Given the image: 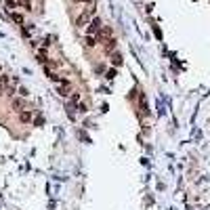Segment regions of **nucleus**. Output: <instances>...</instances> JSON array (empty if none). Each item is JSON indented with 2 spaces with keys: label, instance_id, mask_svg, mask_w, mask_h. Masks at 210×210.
Masks as SVG:
<instances>
[{
  "label": "nucleus",
  "instance_id": "obj_1",
  "mask_svg": "<svg viewBox=\"0 0 210 210\" xmlns=\"http://www.w3.org/2000/svg\"><path fill=\"white\" fill-rule=\"evenodd\" d=\"M92 15H95V8H86V11H84V13L76 19V25H78V28L88 25V23H91V19H92Z\"/></svg>",
  "mask_w": 210,
  "mask_h": 210
},
{
  "label": "nucleus",
  "instance_id": "obj_2",
  "mask_svg": "<svg viewBox=\"0 0 210 210\" xmlns=\"http://www.w3.org/2000/svg\"><path fill=\"white\" fill-rule=\"evenodd\" d=\"M101 28H103V23H101V19H99V17L91 19V23H88V29H86V36H97L99 32H101Z\"/></svg>",
  "mask_w": 210,
  "mask_h": 210
},
{
  "label": "nucleus",
  "instance_id": "obj_3",
  "mask_svg": "<svg viewBox=\"0 0 210 210\" xmlns=\"http://www.w3.org/2000/svg\"><path fill=\"white\" fill-rule=\"evenodd\" d=\"M57 92H59L61 97H70V80H65V82L57 84Z\"/></svg>",
  "mask_w": 210,
  "mask_h": 210
},
{
  "label": "nucleus",
  "instance_id": "obj_4",
  "mask_svg": "<svg viewBox=\"0 0 210 210\" xmlns=\"http://www.w3.org/2000/svg\"><path fill=\"white\" fill-rule=\"evenodd\" d=\"M13 109H15L17 113L23 112V109H25V101H23V99H17V97H15V99H13Z\"/></svg>",
  "mask_w": 210,
  "mask_h": 210
},
{
  "label": "nucleus",
  "instance_id": "obj_5",
  "mask_svg": "<svg viewBox=\"0 0 210 210\" xmlns=\"http://www.w3.org/2000/svg\"><path fill=\"white\" fill-rule=\"evenodd\" d=\"M103 44H105V50L112 53V50L116 49V38H107V40H103Z\"/></svg>",
  "mask_w": 210,
  "mask_h": 210
},
{
  "label": "nucleus",
  "instance_id": "obj_6",
  "mask_svg": "<svg viewBox=\"0 0 210 210\" xmlns=\"http://www.w3.org/2000/svg\"><path fill=\"white\" fill-rule=\"evenodd\" d=\"M19 120H21V122H32V112H29V109L19 112Z\"/></svg>",
  "mask_w": 210,
  "mask_h": 210
},
{
  "label": "nucleus",
  "instance_id": "obj_7",
  "mask_svg": "<svg viewBox=\"0 0 210 210\" xmlns=\"http://www.w3.org/2000/svg\"><path fill=\"white\" fill-rule=\"evenodd\" d=\"M17 4H21V8H25V11H32V0H17Z\"/></svg>",
  "mask_w": 210,
  "mask_h": 210
},
{
  "label": "nucleus",
  "instance_id": "obj_8",
  "mask_svg": "<svg viewBox=\"0 0 210 210\" xmlns=\"http://www.w3.org/2000/svg\"><path fill=\"white\" fill-rule=\"evenodd\" d=\"M84 42H86V46L91 49V46H95V44H97V36H86V38H84Z\"/></svg>",
  "mask_w": 210,
  "mask_h": 210
},
{
  "label": "nucleus",
  "instance_id": "obj_9",
  "mask_svg": "<svg viewBox=\"0 0 210 210\" xmlns=\"http://www.w3.org/2000/svg\"><path fill=\"white\" fill-rule=\"evenodd\" d=\"M112 63L116 65V67L122 65V55H120V53H113V55H112Z\"/></svg>",
  "mask_w": 210,
  "mask_h": 210
},
{
  "label": "nucleus",
  "instance_id": "obj_10",
  "mask_svg": "<svg viewBox=\"0 0 210 210\" xmlns=\"http://www.w3.org/2000/svg\"><path fill=\"white\" fill-rule=\"evenodd\" d=\"M11 17H13L15 23H19V25L23 23V15H21V13H11Z\"/></svg>",
  "mask_w": 210,
  "mask_h": 210
},
{
  "label": "nucleus",
  "instance_id": "obj_11",
  "mask_svg": "<svg viewBox=\"0 0 210 210\" xmlns=\"http://www.w3.org/2000/svg\"><path fill=\"white\" fill-rule=\"evenodd\" d=\"M139 101H141V112H143V113H147V101H145V95H141V97H139Z\"/></svg>",
  "mask_w": 210,
  "mask_h": 210
},
{
  "label": "nucleus",
  "instance_id": "obj_12",
  "mask_svg": "<svg viewBox=\"0 0 210 210\" xmlns=\"http://www.w3.org/2000/svg\"><path fill=\"white\" fill-rule=\"evenodd\" d=\"M76 112H80V113H84V112H86V105H84L82 101H78V103H76Z\"/></svg>",
  "mask_w": 210,
  "mask_h": 210
},
{
  "label": "nucleus",
  "instance_id": "obj_13",
  "mask_svg": "<svg viewBox=\"0 0 210 210\" xmlns=\"http://www.w3.org/2000/svg\"><path fill=\"white\" fill-rule=\"evenodd\" d=\"M17 92H19L21 97H28V95H29V91L25 88V86H19V88H17Z\"/></svg>",
  "mask_w": 210,
  "mask_h": 210
},
{
  "label": "nucleus",
  "instance_id": "obj_14",
  "mask_svg": "<svg viewBox=\"0 0 210 210\" xmlns=\"http://www.w3.org/2000/svg\"><path fill=\"white\" fill-rule=\"evenodd\" d=\"M71 103H78V101H80V92H71Z\"/></svg>",
  "mask_w": 210,
  "mask_h": 210
},
{
  "label": "nucleus",
  "instance_id": "obj_15",
  "mask_svg": "<svg viewBox=\"0 0 210 210\" xmlns=\"http://www.w3.org/2000/svg\"><path fill=\"white\" fill-rule=\"evenodd\" d=\"M74 2H91V0H74Z\"/></svg>",
  "mask_w": 210,
  "mask_h": 210
},
{
  "label": "nucleus",
  "instance_id": "obj_16",
  "mask_svg": "<svg viewBox=\"0 0 210 210\" xmlns=\"http://www.w3.org/2000/svg\"><path fill=\"white\" fill-rule=\"evenodd\" d=\"M0 71H2V67H0Z\"/></svg>",
  "mask_w": 210,
  "mask_h": 210
},
{
  "label": "nucleus",
  "instance_id": "obj_17",
  "mask_svg": "<svg viewBox=\"0 0 210 210\" xmlns=\"http://www.w3.org/2000/svg\"><path fill=\"white\" fill-rule=\"evenodd\" d=\"M0 92H2V88H0Z\"/></svg>",
  "mask_w": 210,
  "mask_h": 210
}]
</instances>
